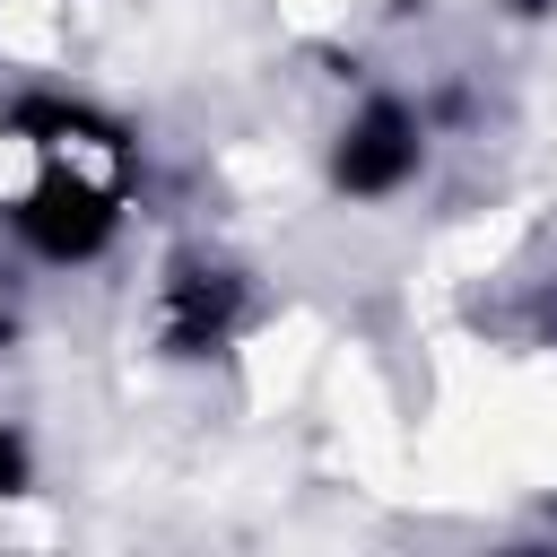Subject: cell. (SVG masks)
<instances>
[{"label": "cell", "instance_id": "7a4b0ae2", "mask_svg": "<svg viewBox=\"0 0 557 557\" xmlns=\"http://www.w3.org/2000/svg\"><path fill=\"white\" fill-rule=\"evenodd\" d=\"M418 148H426L418 113H409L400 96H374V104L339 131V148H331V183H339L348 200H383V191H400V183L418 174Z\"/></svg>", "mask_w": 557, "mask_h": 557}, {"label": "cell", "instance_id": "8992f818", "mask_svg": "<svg viewBox=\"0 0 557 557\" xmlns=\"http://www.w3.org/2000/svg\"><path fill=\"white\" fill-rule=\"evenodd\" d=\"M505 9H513V17H548L557 0H505Z\"/></svg>", "mask_w": 557, "mask_h": 557}, {"label": "cell", "instance_id": "5b68a950", "mask_svg": "<svg viewBox=\"0 0 557 557\" xmlns=\"http://www.w3.org/2000/svg\"><path fill=\"white\" fill-rule=\"evenodd\" d=\"M17 487H26V435L0 426V496H17Z\"/></svg>", "mask_w": 557, "mask_h": 557}, {"label": "cell", "instance_id": "6da1fadb", "mask_svg": "<svg viewBox=\"0 0 557 557\" xmlns=\"http://www.w3.org/2000/svg\"><path fill=\"white\" fill-rule=\"evenodd\" d=\"M17 244L44 252V261H96L113 244V191L87 183V174H70V165H52L17 200Z\"/></svg>", "mask_w": 557, "mask_h": 557}, {"label": "cell", "instance_id": "52a82bcc", "mask_svg": "<svg viewBox=\"0 0 557 557\" xmlns=\"http://www.w3.org/2000/svg\"><path fill=\"white\" fill-rule=\"evenodd\" d=\"M0 348H9V313H0Z\"/></svg>", "mask_w": 557, "mask_h": 557}, {"label": "cell", "instance_id": "277c9868", "mask_svg": "<svg viewBox=\"0 0 557 557\" xmlns=\"http://www.w3.org/2000/svg\"><path fill=\"white\" fill-rule=\"evenodd\" d=\"M9 131L35 139V148H61V139H104V148H122V131H113L104 113L70 104V96H17V104H9Z\"/></svg>", "mask_w": 557, "mask_h": 557}, {"label": "cell", "instance_id": "3957f363", "mask_svg": "<svg viewBox=\"0 0 557 557\" xmlns=\"http://www.w3.org/2000/svg\"><path fill=\"white\" fill-rule=\"evenodd\" d=\"M235 313H244V278H235V270H218V261L174 270V287H165V339H174L183 357L218 348V339L235 331Z\"/></svg>", "mask_w": 557, "mask_h": 557}]
</instances>
